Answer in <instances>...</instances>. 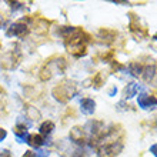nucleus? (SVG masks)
Listing matches in <instances>:
<instances>
[{"label": "nucleus", "instance_id": "obj_18", "mask_svg": "<svg viewBox=\"0 0 157 157\" xmlns=\"http://www.w3.org/2000/svg\"><path fill=\"white\" fill-rule=\"evenodd\" d=\"M0 157H12V153L9 150H2L0 151Z\"/></svg>", "mask_w": 157, "mask_h": 157}, {"label": "nucleus", "instance_id": "obj_20", "mask_svg": "<svg viewBox=\"0 0 157 157\" xmlns=\"http://www.w3.org/2000/svg\"><path fill=\"white\" fill-rule=\"evenodd\" d=\"M21 157H36V153H34V151H32V150H29V151H26V153L23 154Z\"/></svg>", "mask_w": 157, "mask_h": 157}, {"label": "nucleus", "instance_id": "obj_14", "mask_svg": "<svg viewBox=\"0 0 157 157\" xmlns=\"http://www.w3.org/2000/svg\"><path fill=\"white\" fill-rule=\"evenodd\" d=\"M52 76H53V73H52V70H50V67L47 66V64L41 67L40 75H39V77H40L41 82H47V80H50V78H52Z\"/></svg>", "mask_w": 157, "mask_h": 157}, {"label": "nucleus", "instance_id": "obj_25", "mask_svg": "<svg viewBox=\"0 0 157 157\" xmlns=\"http://www.w3.org/2000/svg\"><path fill=\"white\" fill-rule=\"evenodd\" d=\"M116 93H117V89H116V87H112V89L109 90V96H114Z\"/></svg>", "mask_w": 157, "mask_h": 157}, {"label": "nucleus", "instance_id": "obj_10", "mask_svg": "<svg viewBox=\"0 0 157 157\" xmlns=\"http://www.w3.org/2000/svg\"><path fill=\"white\" fill-rule=\"evenodd\" d=\"M139 89H140V86L136 84V83H130V84H127L126 89H124V97H126V99H132V97H134V96L137 94Z\"/></svg>", "mask_w": 157, "mask_h": 157}, {"label": "nucleus", "instance_id": "obj_30", "mask_svg": "<svg viewBox=\"0 0 157 157\" xmlns=\"http://www.w3.org/2000/svg\"><path fill=\"white\" fill-rule=\"evenodd\" d=\"M0 47H2V43H0Z\"/></svg>", "mask_w": 157, "mask_h": 157}, {"label": "nucleus", "instance_id": "obj_11", "mask_svg": "<svg viewBox=\"0 0 157 157\" xmlns=\"http://www.w3.org/2000/svg\"><path fill=\"white\" fill-rule=\"evenodd\" d=\"M154 73H156V67H154L153 64H151V66H146V67H143L141 77L144 78L146 82H150V80L154 77Z\"/></svg>", "mask_w": 157, "mask_h": 157}, {"label": "nucleus", "instance_id": "obj_1", "mask_svg": "<svg viewBox=\"0 0 157 157\" xmlns=\"http://www.w3.org/2000/svg\"><path fill=\"white\" fill-rule=\"evenodd\" d=\"M52 94L57 101L60 103H67L69 99H71L76 94V84L75 82L70 80H63L62 83H59L56 87H53Z\"/></svg>", "mask_w": 157, "mask_h": 157}, {"label": "nucleus", "instance_id": "obj_19", "mask_svg": "<svg viewBox=\"0 0 157 157\" xmlns=\"http://www.w3.org/2000/svg\"><path fill=\"white\" fill-rule=\"evenodd\" d=\"M36 157H49V153H47V151L40 150V151H37V153H36Z\"/></svg>", "mask_w": 157, "mask_h": 157}, {"label": "nucleus", "instance_id": "obj_23", "mask_svg": "<svg viewBox=\"0 0 157 157\" xmlns=\"http://www.w3.org/2000/svg\"><path fill=\"white\" fill-rule=\"evenodd\" d=\"M6 134H7V133H6V130H4V128H0V140L6 139Z\"/></svg>", "mask_w": 157, "mask_h": 157}, {"label": "nucleus", "instance_id": "obj_13", "mask_svg": "<svg viewBox=\"0 0 157 157\" xmlns=\"http://www.w3.org/2000/svg\"><path fill=\"white\" fill-rule=\"evenodd\" d=\"M53 130H54V123H53V121L47 120V121H43V123H41V126H40V133H41V134L49 136Z\"/></svg>", "mask_w": 157, "mask_h": 157}, {"label": "nucleus", "instance_id": "obj_12", "mask_svg": "<svg viewBox=\"0 0 157 157\" xmlns=\"http://www.w3.org/2000/svg\"><path fill=\"white\" fill-rule=\"evenodd\" d=\"M26 107V116H27V119H30V120H39L40 119V112H39L36 107H33V106H25Z\"/></svg>", "mask_w": 157, "mask_h": 157}, {"label": "nucleus", "instance_id": "obj_9", "mask_svg": "<svg viewBox=\"0 0 157 157\" xmlns=\"http://www.w3.org/2000/svg\"><path fill=\"white\" fill-rule=\"evenodd\" d=\"M49 30V23L44 20V19H39V20L34 21V32L39 34H44L47 33Z\"/></svg>", "mask_w": 157, "mask_h": 157}, {"label": "nucleus", "instance_id": "obj_29", "mask_svg": "<svg viewBox=\"0 0 157 157\" xmlns=\"http://www.w3.org/2000/svg\"><path fill=\"white\" fill-rule=\"evenodd\" d=\"M154 40H157V34H156V36H154Z\"/></svg>", "mask_w": 157, "mask_h": 157}, {"label": "nucleus", "instance_id": "obj_28", "mask_svg": "<svg viewBox=\"0 0 157 157\" xmlns=\"http://www.w3.org/2000/svg\"><path fill=\"white\" fill-rule=\"evenodd\" d=\"M2 25H3V19L0 17V27H2Z\"/></svg>", "mask_w": 157, "mask_h": 157}, {"label": "nucleus", "instance_id": "obj_27", "mask_svg": "<svg viewBox=\"0 0 157 157\" xmlns=\"http://www.w3.org/2000/svg\"><path fill=\"white\" fill-rule=\"evenodd\" d=\"M0 94H4V90L2 89V87H0Z\"/></svg>", "mask_w": 157, "mask_h": 157}, {"label": "nucleus", "instance_id": "obj_6", "mask_svg": "<svg viewBox=\"0 0 157 157\" xmlns=\"http://www.w3.org/2000/svg\"><path fill=\"white\" fill-rule=\"evenodd\" d=\"M96 109V103L91 99H83L82 100V112L86 114H93Z\"/></svg>", "mask_w": 157, "mask_h": 157}, {"label": "nucleus", "instance_id": "obj_8", "mask_svg": "<svg viewBox=\"0 0 157 157\" xmlns=\"http://www.w3.org/2000/svg\"><path fill=\"white\" fill-rule=\"evenodd\" d=\"M43 143H44V140H43V137L40 134H30V136H27V144L32 146V147L39 149L40 146H43Z\"/></svg>", "mask_w": 157, "mask_h": 157}, {"label": "nucleus", "instance_id": "obj_3", "mask_svg": "<svg viewBox=\"0 0 157 157\" xmlns=\"http://www.w3.org/2000/svg\"><path fill=\"white\" fill-rule=\"evenodd\" d=\"M27 33H29V27L23 21L13 23L10 26V29L7 30V36H17V37H25Z\"/></svg>", "mask_w": 157, "mask_h": 157}, {"label": "nucleus", "instance_id": "obj_5", "mask_svg": "<svg viewBox=\"0 0 157 157\" xmlns=\"http://www.w3.org/2000/svg\"><path fill=\"white\" fill-rule=\"evenodd\" d=\"M70 139H71V141H75L76 144H78V146H82V144H84L86 143V136H84V128H82V127H73L70 130Z\"/></svg>", "mask_w": 157, "mask_h": 157}, {"label": "nucleus", "instance_id": "obj_7", "mask_svg": "<svg viewBox=\"0 0 157 157\" xmlns=\"http://www.w3.org/2000/svg\"><path fill=\"white\" fill-rule=\"evenodd\" d=\"M117 33L116 32H113V30H107V29H101L99 32V37L101 40H104L106 43H112L114 39H116Z\"/></svg>", "mask_w": 157, "mask_h": 157}, {"label": "nucleus", "instance_id": "obj_22", "mask_svg": "<svg viewBox=\"0 0 157 157\" xmlns=\"http://www.w3.org/2000/svg\"><path fill=\"white\" fill-rule=\"evenodd\" d=\"M150 153H153L154 156L157 157V144H153L151 147H150Z\"/></svg>", "mask_w": 157, "mask_h": 157}, {"label": "nucleus", "instance_id": "obj_15", "mask_svg": "<svg viewBox=\"0 0 157 157\" xmlns=\"http://www.w3.org/2000/svg\"><path fill=\"white\" fill-rule=\"evenodd\" d=\"M13 132H14V134L21 140V139H25V136L27 134V126H25V124H17L16 127L13 128Z\"/></svg>", "mask_w": 157, "mask_h": 157}, {"label": "nucleus", "instance_id": "obj_16", "mask_svg": "<svg viewBox=\"0 0 157 157\" xmlns=\"http://www.w3.org/2000/svg\"><path fill=\"white\" fill-rule=\"evenodd\" d=\"M128 70H130V73H132L134 77H139V76H141L143 67H141V64H139V63H130Z\"/></svg>", "mask_w": 157, "mask_h": 157}, {"label": "nucleus", "instance_id": "obj_17", "mask_svg": "<svg viewBox=\"0 0 157 157\" xmlns=\"http://www.w3.org/2000/svg\"><path fill=\"white\" fill-rule=\"evenodd\" d=\"M101 77H103V75H101V73H99V75L93 78V84H94L96 87H100L101 84H103V78H101Z\"/></svg>", "mask_w": 157, "mask_h": 157}, {"label": "nucleus", "instance_id": "obj_24", "mask_svg": "<svg viewBox=\"0 0 157 157\" xmlns=\"http://www.w3.org/2000/svg\"><path fill=\"white\" fill-rule=\"evenodd\" d=\"M117 107H119V110H127V109H128V107H126V104H124L123 101L117 104Z\"/></svg>", "mask_w": 157, "mask_h": 157}, {"label": "nucleus", "instance_id": "obj_21", "mask_svg": "<svg viewBox=\"0 0 157 157\" xmlns=\"http://www.w3.org/2000/svg\"><path fill=\"white\" fill-rule=\"evenodd\" d=\"M10 6H12V9H19V7H21V3L20 2H12Z\"/></svg>", "mask_w": 157, "mask_h": 157}, {"label": "nucleus", "instance_id": "obj_2", "mask_svg": "<svg viewBox=\"0 0 157 157\" xmlns=\"http://www.w3.org/2000/svg\"><path fill=\"white\" fill-rule=\"evenodd\" d=\"M21 60V54L16 50H12V52H7L2 56V60H0V66L6 69V70H12V69H16L17 64L20 63Z\"/></svg>", "mask_w": 157, "mask_h": 157}, {"label": "nucleus", "instance_id": "obj_26", "mask_svg": "<svg viewBox=\"0 0 157 157\" xmlns=\"http://www.w3.org/2000/svg\"><path fill=\"white\" fill-rule=\"evenodd\" d=\"M71 157H83V153H80V151H76V154H73Z\"/></svg>", "mask_w": 157, "mask_h": 157}, {"label": "nucleus", "instance_id": "obj_4", "mask_svg": "<svg viewBox=\"0 0 157 157\" xmlns=\"http://www.w3.org/2000/svg\"><path fill=\"white\" fill-rule=\"evenodd\" d=\"M139 106L146 109V110H149V109H156L157 107V100L154 99L153 96L141 93V94H139Z\"/></svg>", "mask_w": 157, "mask_h": 157}]
</instances>
